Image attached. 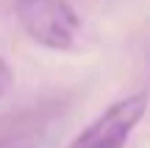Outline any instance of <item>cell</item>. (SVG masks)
Masks as SVG:
<instances>
[{
	"label": "cell",
	"instance_id": "obj_1",
	"mask_svg": "<svg viewBox=\"0 0 150 148\" xmlns=\"http://www.w3.org/2000/svg\"><path fill=\"white\" fill-rule=\"evenodd\" d=\"M14 17L25 36L45 50L64 53L81 39V17L67 0H14Z\"/></svg>",
	"mask_w": 150,
	"mask_h": 148
},
{
	"label": "cell",
	"instance_id": "obj_2",
	"mask_svg": "<svg viewBox=\"0 0 150 148\" xmlns=\"http://www.w3.org/2000/svg\"><path fill=\"white\" fill-rule=\"evenodd\" d=\"M150 95L134 92L114 101L100 112L83 132H78L67 143V148H125L134 132L139 129L142 117L147 115Z\"/></svg>",
	"mask_w": 150,
	"mask_h": 148
},
{
	"label": "cell",
	"instance_id": "obj_3",
	"mask_svg": "<svg viewBox=\"0 0 150 148\" xmlns=\"http://www.w3.org/2000/svg\"><path fill=\"white\" fill-rule=\"evenodd\" d=\"M14 87V70L8 67V61L0 56V98L8 95V89Z\"/></svg>",
	"mask_w": 150,
	"mask_h": 148
},
{
	"label": "cell",
	"instance_id": "obj_4",
	"mask_svg": "<svg viewBox=\"0 0 150 148\" xmlns=\"http://www.w3.org/2000/svg\"><path fill=\"white\" fill-rule=\"evenodd\" d=\"M0 148H8V145H6V140H0Z\"/></svg>",
	"mask_w": 150,
	"mask_h": 148
},
{
	"label": "cell",
	"instance_id": "obj_5",
	"mask_svg": "<svg viewBox=\"0 0 150 148\" xmlns=\"http://www.w3.org/2000/svg\"><path fill=\"white\" fill-rule=\"evenodd\" d=\"M147 95H150V92H147Z\"/></svg>",
	"mask_w": 150,
	"mask_h": 148
}]
</instances>
